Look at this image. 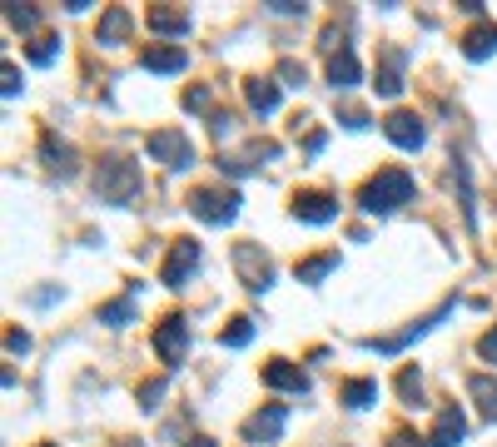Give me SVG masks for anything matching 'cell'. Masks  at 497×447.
<instances>
[{
  "mask_svg": "<svg viewBox=\"0 0 497 447\" xmlns=\"http://www.w3.org/2000/svg\"><path fill=\"white\" fill-rule=\"evenodd\" d=\"M408 199H413V174L408 170H379L373 180L363 184V194H358L363 214H393V209H403Z\"/></svg>",
  "mask_w": 497,
  "mask_h": 447,
  "instance_id": "1",
  "label": "cell"
},
{
  "mask_svg": "<svg viewBox=\"0 0 497 447\" xmlns=\"http://www.w3.org/2000/svg\"><path fill=\"white\" fill-rule=\"evenodd\" d=\"M234 268L244 274L248 294H264L274 284V264H269V254H259V244H234Z\"/></svg>",
  "mask_w": 497,
  "mask_h": 447,
  "instance_id": "6",
  "label": "cell"
},
{
  "mask_svg": "<svg viewBox=\"0 0 497 447\" xmlns=\"http://www.w3.org/2000/svg\"><path fill=\"white\" fill-rule=\"evenodd\" d=\"M497 50V25H473V31H467L463 35V55H467V60H487V55H493Z\"/></svg>",
  "mask_w": 497,
  "mask_h": 447,
  "instance_id": "20",
  "label": "cell"
},
{
  "mask_svg": "<svg viewBox=\"0 0 497 447\" xmlns=\"http://www.w3.org/2000/svg\"><path fill=\"white\" fill-rule=\"evenodd\" d=\"M383 135H388L398 149H418L423 139H428V129H423V119L413 115V110H393V115L383 119Z\"/></svg>",
  "mask_w": 497,
  "mask_h": 447,
  "instance_id": "10",
  "label": "cell"
},
{
  "mask_svg": "<svg viewBox=\"0 0 497 447\" xmlns=\"http://www.w3.org/2000/svg\"><path fill=\"white\" fill-rule=\"evenodd\" d=\"M244 100H248V110H254V115H274V110H279V85L254 74V80L244 85Z\"/></svg>",
  "mask_w": 497,
  "mask_h": 447,
  "instance_id": "19",
  "label": "cell"
},
{
  "mask_svg": "<svg viewBox=\"0 0 497 447\" xmlns=\"http://www.w3.org/2000/svg\"><path fill=\"white\" fill-rule=\"evenodd\" d=\"M144 25H150L154 35H184L189 31V15H184L179 5H150V11H144Z\"/></svg>",
  "mask_w": 497,
  "mask_h": 447,
  "instance_id": "17",
  "label": "cell"
},
{
  "mask_svg": "<svg viewBox=\"0 0 497 447\" xmlns=\"http://www.w3.org/2000/svg\"><path fill=\"white\" fill-rule=\"evenodd\" d=\"M5 353H15V358H21V353H31V333L11 329V333H5Z\"/></svg>",
  "mask_w": 497,
  "mask_h": 447,
  "instance_id": "32",
  "label": "cell"
},
{
  "mask_svg": "<svg viewBox=\"0 0 497 447\" xmlns=\"http://www.w3.org/2000/svg\"><path fill=\"white\" fill-rule=\"evenodd\" d=\"M189 447H214V437H195V443H189Z\"/></svg>",
  "mask_w": 497,
  "mask_h": 447,
  "instance_id": "40",
  "label": "cell"
},
{
  "mask_svg": "<svg viewBox=\"0 0 497 447\" xmlns=\"http://www.w3.org/2000/svg\"><path fill=\"white\" fill-rule=\"evenodd\" d=\"M269 11H279V15H299L303 5H299V0H269Z\"/></svg>",
  "mask_w": 497,
  "mask_h": 447,
  "instance_id": "38",
  "label": "cell"
},
{
  "mask_svg": "<svg viewBox=\"0 0 497 447\" xmlns=\"http://www.w3.org/2000/svg\"><path fill=\"white\" fill-rule=\"evenodd\" d=\"M140 65L150 74H179L184 65H189V55H184L179 45H150V50L140 55Z\"/></svg>",
  "mask_w": 497,
  "mask_h": 447,
  "instance_id": "14",
  "label": "cell"
},
{
  "mask_svg": "<svg viewBox=\"0 0 497 447\" xmlns=\"http://www.w3.org/2000/svg\"><path fill=\"white\" fill-rule=\"evenodd\" d=\"M338 268V254L328 249V254H314V259H303L299 264V284H318V278H328Z\"/></svg>",
  "mask_w": 497,
  "mask_h": 447,
  "instance_id": "22",
  "label": "cell"
},
{
  "mask_svg": "<svg viewBox=\"0 0 497 447\" xmlns=\"http://www.w3.org/2000/svg\"><path fill=\"white\" fill-rule=\"evenodd\" d=\"M477 353H483L487 363H497V329H487L483 338H477Z\"/></svg>",
  "mask_w": 497,
  "mask_h": 447,
  "instance_id": "35",
  "label": "cell"
},
{
  "mask_svg": "<svg viewBox=\"0 0 497 447\" xmlns=\"http://www.w3.org/2000/svg\"><path fill=\"white\" fill-rule=\"evenodd\" d=\"M467 393H473L477 403H483V413L497 423V378L493 372H473V378H467Z\"/></svg>",
  "mask_w": 497,
  "mask_h": 447,
  "instance_id": "21",
  "label": "cell"
},
{
  "mask_svg": "<svg viewBox=\"0 0 497 447\" xmlns=\"http://www.w3.org/2000/svg\"><path fill=\"white\" fill-rule=\"evenodd\" d=\"M279 74H283V80H293V85H303V65H293V60H283Z\"/></svg>",
  "mask_w": 497,
  "mask_h": 447,
  "instance_id": "37",
  "label": "cell"
},
{
  "mask_svg": "<svg viewBox=\"0 0 497 447\" xmlns=\"http://www.w3.org/2000/svg\"><path fill=\"white\" fill-rule=\"evenodd\" d=\"M55 55H60V40H55V35H40V40L31 45V60H35V65H50Z\"/></svg>",
  "mask_w": 497,
  "mask_h": 447,
  "instance_id": "29",
  "label": "cell"
},
{
  "mask_svg": "<svg viewBox=\"0 0 497 447\" xmlns=\"http://www.w3.org/2000/svg\"><path fill=\"white\" fill-rule=\"evenodd\" d=\"M463 433H467V417H463V408L458 403H448L443 413H438V423H432V433L423 437L428 447H458L463 443Z\"/></svg>",
  "mask_w": 497,
  "mask_h": 447,
  "instance_id": "12",
  "label": "cell"
},
{
  "mask_svg": "<svg viewBox=\"0 0 497 447\" xmlns=\"http://www.w3.org/2000/svg\"><path fill=\"white\" fill-rule=\"evenodd\" d=\"M5 21H11V31L31 35L35 25H40V11H31V5H5Z\"/></svg>",
  "mask_w": 497,
  "mask_h": 447,
  "instance_id": "26",
  "label": "cell"
},
{
  "mask_svg": "<svg viewBox=\"0 0 497 447\" xmlns=\"http://www.w3.org/2000/svg\"><path fill=\"white\" fill-rule=\"evenodd\" d=\"M264 383H269V388H283V393H309V378H303V368H299V363H289V358H274L269 368H264Z\"/></svg>",
  "mask_w": 497,
  "mask_h": 447,
  "instance_id": "13",
  "label": "cell"
},
{
  "mask_svg": "<svg viewBox=\"0 0 497 447\" xmlns=\"http://www.w3.org/2000/svg\"><path fill=\"white\" fill-rule=\"evenodd\" d=\"M358 80H363V70H358V55L348 50V45L328 55V85H334V90H353Z\"/></svg>",
  "mask_w": 497,
  "mask_h": 447,
  "instance_id": "15",
  "label": "cell"
},
{
  "mask_svg": "<svg viewBox=\"0 0 497 447\" xmlns=\"http://www.w3.org/2000/svg\"><path fill=\"white\" fill-rule=\"evenodd\" d=\"M283 423H289V408H283V403H269L264 413H254V417L244 423V437H248V443H279Z\"/></svg>",
  "mask_w": 497,
  "mask_h": 447,
  "instance_id": "11",
  "label": "cell"
},
{
  "mask_svg": "<svg viewBox=\"0 0 497 447\" xmlns=\"http://www.w3.org/2000/svg\"><path fill=\"white\" fill-rule=\"evenodd\" d=\"M338 119L348 129H368V110H358V105H338Z\"/></svg>",
  "mask_w": 497,
  "mask_h": 447,
  "instance_id": "31",
  "label": "cell"
},
{
  "mask_svg": "<svg viewBox=\"0 0 497 447\" xmlns=\"http://www.w3.org/2000/svg\"><path fill=\"white\" fill-rule=\"evenodd\" d=\"M100 323H109V329H125V323H135V294L105 303V309H100Z\"/></svg>",
  "mask_w": 497,
  "mask_h": 447,
  "instance_id": "24",
  "label": "cell"
},
{
  "mask_svg": "<svg viewBox=\"0 0 497 447\" xmlns=\"http://www.w3.org/2000/svg\"><path fill=\"white\" fill-rule=\"evenodd\" d=\"M154 353H160L170 368H179L189 358V319L184 313H164L160 329H154Z\"/></svg>",
  "mask_w": 497,
  "mask_h": 447,
  "instance_id": "5",
  "label": "cell"
},
{
  "mask_svg": "<svg viewBox=\"0 0 497 447\" xmlns=\"http://www.w3.org/2000/svg\"><path fill=\"white\" fill-rule=\"evenodd\" d=\"M184 105H189V110H205V105H209V90H205V85H195L189 95H184Z\"/></svg>",
  "mask_w": 497,
  "mask_h": 447,
  "instance_id": "36",
  "label": "cell"
},
{
  "mask_svg": "<svg viewBox=\"0 0 497 447\" xmlns=\"http://www.w3.org/2000/svg\"><path fill=\"white\" fill-rule=\"evenodd\" d=\"M189 214L224 229V224L239 219V194L234 189H195V194H189Z\"/></svg>",
  "mask_w": 497,
  "mask_h": 447,
  "instance_id": "4",
  "label": "cell"
},
{
  "mask_svg": "<svg viewBox=\"0 0 497 447\" xmlns=\"http://www.w3.org/2000/svg\"><path fill=\"white\" fill-rule=\"evenodd\" d=\"M160 398H164V378H154V383L140 388V408H160Z\"/></svg>",
  "mask_w": 497,
  "mask_h": 447,
  "instance_id": "33",
  "label": "cell"
},
{
  "mask_svg": "<svg viewBox=\"0 0 497 447\" xmlns=\"http://www.w3.org/2000/svg\"><path fill=\"white\" fill-rule=\"evenodd\" d=\"M293 219L299 224H334L338 219V199L324 189H299L293 194Z\"/></svg>",
  "mask_w": 497,
  "mask_h": 447,
  "instance_id": "9",
  "label": "cell"
},
{
  "mask_svg": "<svg viewBox=\"0 0 497 447\" xmlns=\"http://www.w3.org/2000/svg\"><path fill=\"white\" fill-rule=\"evenodd\" d=\"M388 447H428V443H418L413 433H393V437H388Z\"/></svg>",
  "mask_w": 497,
  "mask_h": 447,
  "instance_id": "39",
  "label": "cell"
},
{
  "mask_svg": "<svg viewBox=\"0 0 497 447\" xmlns=\"http://www.w3.org/2000/svg\"><path fill=\"white\" fill-rule=\"evenodd\" d=\"M95 194L105 204H130L140 194V164L135 160H105L95 170Z\"/></svg>",
  "mask_w": 497,
  "mask_h": 447,
  "instance_id": "2",
  "label": "cell"
},
{
  "mask_svg": "<svg viewBox=\"0 0 497 447\" xmlns=\"http://www.w3.org/2000/svg\"><path fill=\"white\" fill-rule=\"evenodd\" d=\"M398 393L408 398L413 408H418V398H423V378H418V368H403V372H398Z\"/></svg>",
  "mask_w": 497,
  "mask_h": 447,
  "instance_id": "28",
  "label": "cell"
},
{
  "mask_svg": "<svg viewBox=\"0 0 497 447\" xmlns=\"http://www.w3.org/2000/svg\"><path fill=\"white\" fill-rule=\"evenodd\" d=\"M448 313H453V298H443V303H438V309L428 313V319H418V323H408V329L403 333H388V338H368L363 348H373V353H398V348H408L413 338H423V333L432 329V323H443Z\"/></svg>",
  "mask_w": 497,
  "mask_h": 447,
  "instance_id": "7",
  "label": "cell"
},
{
  "mask_svg": "<svg viewBox=\"0 0 497 447\" xmlns=\"http://www.w3.org/2000/svg\"><path fill=\"white\" fill-rule=\"evenodd\" d=\"M195 268H199V244H195V239H179V244H174L170 254H164L160 284H164V288H179L184 278L195 274Z\"/></svg>",
  "mask_w": 497,
  "mask_h": 447,
  "instance_id": "8",
  "label": "cell"
},
{
  "mask_svg": "<svg viewBox=\"0 0 497 447\" xmlns=\"http://www.w3.org/2000/svg\"><path fill=\"white\" fill-rule=\"evenodd\" d=\"M248 338H254V319H229V329H224V348H244Z\"/></svg>",
  "mask_w": 497,
  "mask_h": 447,
  "instance_id": "27",
  "label": "cell"
},
{
  "mask_svg": "<svg viewBox=\"0 0 497 447\" xmlns=\"http://www.w3.org/2000/svg\"><path fill=\"white\" fill-rule=\"evenodd\" d=\"M144 149H150V160L164 164V170H189V164H195V145H189L179 129H150Z\"/></svg>",
  "mask_w": 497,
  "mask_h": 447,
  "instance_id": "3",
  "label": "cell"
},
{
  "mask_svg": "<svg viewBox=\"0 0 497 447\" xmlns=\"http://www.w3.org/2000/svg\"><path fill=\"white\" fill-rule=\"evenodd\" d=\"M130 25H135V15L125 11V5H109V11L100 15V31H95V40H100V45H125Z\"/></svg>",
  "mask_w": 497,
  "mask_h": 447,
  "instance_id": "16",
  "label": "cell"
},
{
  "mask_svg": "<svg viewBox=\"0 0 497 447\" xmlns=\"http://www.w3.org/2000/svg\"><path fill=\"white\" fill-rule=\"evenodd\" d=\"M338 398H344L348 408H368L373 398H379V383H368V378H348L344 393H338Z\"/></svg>",
  "mask_w": 497,
  "mask_h": 447,
  "instance_id": "25",
  "label": "cell"
},
{
  "mask_svg": "<svg viewBox=\"0 0 497 447\" xmlns=\"http://www.w3.org/2000/svg\"><path fill=\"white\" fill-rule=\"evenodd\" d=\"M40 149H45V160H50V170H60V174H70V170H75V149H70V145H60L55 135H40Z\"/></svg>",
  "mask_w": 497,
  "mask_h": 447,
  "instance_id": "23",
  "label": "cell"
},
{
  "mask_svg": "<svg viewBox=\"0 0 497 447\" xmlns=\"http://www.w3.org/2000/svg\"><path fill=\"white\" fill-rule=\"evenodd\" d=\"M209 129H214V139H229V129H234V115H224V110H219V115H209Z\"/></svg>",
  "mask_w": 497,
  "mask_h": 447,
  "instance_id": "34",
  "label": "cell"
},
{
  "mask_svg": "<svg viewBox=\"0 0 497 447\" xmlns=\"http://www.w3.org/2000/svg\"><path fill=\"white\" fill-rule=\"evenodd\" d=\"M119 447H140V443H119Z\"/></svg>",
  "mask_w": 497,
  "mask_h": 447,
  "instance_id": "41",
  "label": "cell"
},
{
  "mask_svg": "<svg viewBox=\"0 0 497 447\" xmlns=\"http://www.w3.org/2000/svg\"><path fill=\"white\" fill-rule=\"evenodd\" d=\"M0 80H5V85H0V90H5V100H15V95H21V70H15V65L11 60H5V65H0Z\"/></svg>",
  "mask_w": 497,
  "mask_h": 447,
  "instance_id": "30",
  "label": "cell"
},
{
  "mask_svg": "<svg viewBox=\"0 0 497 447\" xmlns=\"http://www.w3.org/2000/svg\"><path fill=\"white\" fill-rule=\"evenodd\" d=\"M379 95H403V50L398 45H388L383 50V60H379Z\"/></svg>",
  "mask_w": 497,
  "mask_h": 447,
  "instance_id": "18",
  "label": "cell"
},
{
  "mask_svg": "<svg viewBox=\"0 0 497 447\" xmlns=\"http://www.w3.org/2000/svg\"><path fill=\"white\" fill-rule=\"evenodd\" d=\"M40 447H60V443H40Z\"/></svg>",
  "mask_w": 497,
  "mask_h": 447,
  "instance_id": "42",
  "label": "cell"
}]
</instances>
